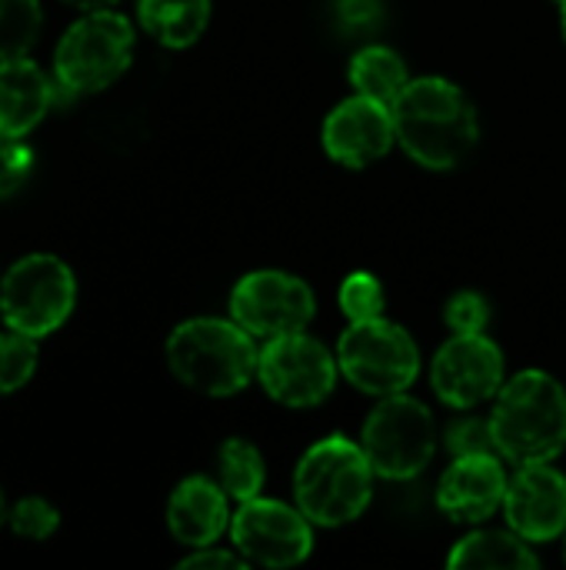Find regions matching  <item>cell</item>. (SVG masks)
I'll return each instance as SVG.
<instances>
[{
  "label": "cell",
  "instance_id": "cell-1",
  "mask_svg": "<svg viewBox=\"0 0 566 570\" xmlns=\"http://www.w3.org/2000/svg\"><path fill=\"white\" fill-rule=\"evenodd\" d=\"M390 114L404 150L430 170L457 167L474 150L480 134L474 104L444 77L407 80V87L394 97Z\"/></svg>",
  "mask_w": 566,
  "mask_h": 570
},
{
  "label": "cell",
  "instance_id": "cell-2",
  "mask_svg": "<svg viewBox=\"0 0 566 570\" xmlns=\"http://www.w3.org/2000/svg\"><path fill=\"white\" fill-rule=\"evenodd\" d=\"M497 454L520 464L554 461L566 448V391L544 371H524L500 387L490 414Z\"/></svg>",
  "mask_w": 566,
  "mask_h": 570
},
{
  "label": "cell",
  "instance_id": "cell-3",
  "mask_svg": "<svg viewBox=\"0 0 566 570\" xmlns=\"http://www.w3.org/2000/svg\"><path fill=\"white\" fill-rule=\"evenodd\" d=\"M257 361L260 354L254 347V334L237 321L193 317L167 341V364L173 377L210 397L244 391L257 374Z\"/></svg>",
  "mask_w": 566,
  "mask_h": 570
},
{
  "label": "cell",
  "instance_id": "cell-4",
  "mask_svg": "<svg viewBox=\"0 0 566 570\" xmlns=\"http://www.w3.org/2000/svg\"><path fill=\"white\" fill-rule=\"evenodd\" d=\"M374 468L364 448L350 444L347 438H327L314 444L294 474L297 508L324 528L350 524L370 504Z\"/></svg>",
  "mask_w": 566,
  "mask_h": 570
},
{
  "label": "cell",
  "instance_id": "cell-5",
  "mask_svg": "<svg viewBox=\"0 0 566 570\" xmlns=\"http://www.w3.org/2000/svg\"><path fill=\"white\" fill-rule=\"evenodd\" d=\"M133 57V27L117 10H87L67 27L53 50V73L67 94H97L110 87Z\"/></svg>",
  "mask_w": 566,
  "mask_h": 570
},
{
  "label": "cell",
  "instance_id": "cell-6",
  "mask_svg": "<svg viewBox=\"0 0 566 570\" xmlns=\"http://www.w3.org/2000/svg\"><path fill=\"white\" fill-rule=\"evenodd\" d=\"M73 271L53 254L20 257L0 281V317L27 337L53 334L73 311Z\"/></svg>",
  "mask_w": 566,
  "mask_h": 570
},
{
  "label": "cell",
  "instance_id": "cell-7",
  "mask_svg": "<svg viewBox=\"0 0 566 570\" xmlns=\"http://www.w3.org/2000/svg\"><path fill=\"white\" fill-rule=\"evenodd\" d=\"M337 364L354 387H360L364 394L387 397L407 391L417 381L420 351L404 327L384 317H370L354 321L350 331L340 337Z\"/></svg>",
  "mask_w": 566,
  "mask_h": 570
},
{
  "label": "cell",
  "instance_id": "cell-8",
  "mask_svg": "<svg viewBox=\"0 0 566 570\" xmlns=\"http://www.w3.org/2000/svg\"><path fill=\"white\" fill-rule=\"evenodd\" d=\"M434 417L430 411L400 394H387L364 424V454L374 474L390 481L417 478L434 458Z\"/></svg>",
  "mask_w": 566,
  "mask_h": 570
},
{
  "label": "cell",
  "instance_id": "cell-9",
  "mask_svg": "<svg viewBox=\"0 0 566 570\" xmlns=\"http://www.w3.org/2000/svg\"><path fill=\"white\" fill-rule=\"evenodd\" d=\"M337 367L340 364L320 341L297 331L267 341L257 361V377L277 404L314 407L334 391Z\"/></svg>",
  "mask_w": 566,
  "mask_h": 570
},
{
  "label": "cell",
  "instance_id": "cell-10",
  "mask_svg": "<svg viewBox=\"0 0 566 570\" xmlns=\"http://www.w3.org/2000/svg\"><path fill=\"white\" fill-rule=\"evenodd\" d=\"M234 321L260 341L297 334L314 321V291L284 271H254L230 294Z\"/></svg>",
  "mask_w": 566,
  "mask_h": 570
},
{
  "label": "cell",
  "instance_id": "cell-11",
  "mask_svg": "<svg viewBox=\"0 0 566 570\" xmlns=\"http://www.w3.org/2000/svg\"><path fill=\"white\" fill-rule=\"evenodd\" d=\"M230 534L237 551L260 568H294L307 561L314 548L310 518L297 508H287L280 501H244L240 511L230 521Z\"/></svg>",
  "mask_w": 566,
  "mask_h": 570
},
{
  "label": "cell",
  "instance_id": "cell-12",
  "mask_svg": "<svg viewBox=\"0 0 566 570\" xmlns=\"http://www.w3.org/2000/svg\"><path fill=\"white\" fill-rule=\"evenodd\" d=\"M434 391L444 404L467 411L504 387V354L480 334H454L434 357Z\"/></svg>",
  "mask_w": 566,
  "mask_h": 570
},
{
  "label": "cell",
  "instance_id": "cell-13",
  "mask_svg": "<svg viewBox=\"0 0 566 570\" xmlns=\"http://www.w3.org/2000/svg\"><path fill=\"white\" fill-rule=\"evenodd\" d=\"M504 514L510 531H517L527 544H547L566 531V478L540 464H520V471L507 484Z\"/></svg>",
  "mask_w": 566,
  "mask_h": 570
},
{
  "label": "cell",
  "instance_id": "cell-14",
  "mask_svg": "<svg viewBox=\"0 0 566 570\" xmlns=\"http://www.w3.org/2000/svg\"><path fill=\"white\" fill-rule=\"evenodd\" d=\"M394 140H397V130H394L390 104L364 97V94L334 107L324 124V150L350 170H360L380 160Z\"/></svg>",
  "mask_w": 566,
  "mask_h": 570
},
{
  "label": "cell",
  "instance_id": "cell-15",
  "mask_svg": "<svg viewBox=\"0 0 566 570\" xmlns=\"http://www.w3.org/2000/svg\"><path fill=\"white\" fill-rule=\"evenodd\" d=\"M507 484L510 481L500 464V454L454 458V464L444 471V478L437 484V504L450 521L480 524V521L494 518L497 508H504Z\"/></svg>",
  "mask_w": 566,
  "mask_h": 570
},
{
  "label": "cell",
  "instance_id": "cell-16",
  "mask_svg": "<svg viewBox=\"0 0 566 570\" xmlns=\"http://www.w3.org/2000/svg\"><path fill=\"white\" fill-rule=\"evenodd\" d=\"M227 491L210 478H187L167 504V528L183 548H207L227 531Z\"/></svg>",
  "mask_w": 566,
  "mask_h": 570
},
{
  "label": "cell",
  "instance_id": "cell-17",
  "mask_svg": "<svg viewBox=\"0 0 566 570\" xmlns=\"http://www.w3.org/2000/svg\"><path fill=\"white\" fill-rule=\"evenodd\" d=\"M50 77L30 57L0 60V134L27 137L50 110Z\"/></svg>",
  "mask_w": 566,
  "mask_h": 570
},
{
  "label": "cell",
  "instance_id": "cell-18",
  "mask_svg": "<svg viewBox=\"0 0 566 570\" xmlns=\"http://www.w3.org/2000/svg\"><path fill=\"white\" fill-rule=\"evenodd\" d=\"M137 17L163 47H190L210 20V0H137Z\"/></svg>",
  "mask_w": 566,
  "mask_h": 570
},
{
  "label": "cell",
  "instance_id": "cell-19",
  "mask_svg": "<svg viewBox=\"0 0 566 570\" xmlns=\"http://www.w3.org/2000/svg\"><path fill=\"white\" fill-rule=\"evenodd\" d=\"M450 568H484V570H534L537 554L527 548V541L510 531H477L464 538L450 551Z\"/></svg>",
  "mask_w": 566,
  "mask_h": 570
},
{
  "label": "cell",
  "instance_id": "cell-20",
  "mask_svg": "<svg viewBox=\"0 0 566 570\" xmlns=\"http://www.w3.org/2000/svg\"><path fill=\"white\" fill-rule=\"evenodd\" d=\"M407 63L397 50L390 47H364L350 60V83L357 94L394 104V97L407 87Z\"/></svg>",
  "mask_w": 566,
  "mask_h": 570
},
{
  "label": "cell",
  "instance_id": "cell-21",
  "mask_svg": "<svg viewBox=\"0 0 566 570\" xmlns=\"http://www.w3.org/2000/svg\"><path fill=\"white\" fill-rule=\"evenodd\" d=\"M217 468H220V488L227 491V498L234 501H254L260 498L264 488V458L260 451L244 441V438H230L220 454H217Z\"/></svg>",
  "mask_w": 566,
  "mask_h": 570
},
{
  "label": "cell",
  "instance_id": "cell-22",
  "mask_svg": "<svg viewBox=\"0 0 566 570\" xmlns=\"http://www.w3.org/2000/svg\"><path fill=\"white\" fill-rule=\"evenodd\" d=\"M43 27L37 0H0V60L27 57Z\"/></svg>",
  "mask_w": 566,
  "mask_h": 570
},
{
  "label": "cell",
  "instance_id": "cell-23",
  "mask_svg": "<svg viewBox=\"0 0 566 570\" xmlns=\"http://www.w3.org/2000/svg\"><path fill=\"white\" fill-rule=\"evenodd\" d=\"M37 371V337H27L20 331L0 334V394L20 391Z\"/></svg>",
  "mask_w": 566,
  "mask_h": 570
},
{
  "label": "cell",
  "instance_id": "cell-24",
  "mask_svg": "<svg viewBox=\"0 0 566 570\" xmlns=\"http://www.w3.org/2000/svg\"><path fill=\"white\" fill-rule=\"evenodd\" d=\"M340 311L354 321H370L380 317L384 311V287L374 274H350L340 287Z\"/></svg>",
  "mask_w": 566,
  "mask_h": 570
},
{
  "label": "cell",
  "instance_id": "cell-25",
  "mask_svg": "<svg viewBox=\"0 0 566 570\" xmlns=\"http://www.w3.org/2000/svg\"><path fill=\"white\" fill-rule=\"evenodd\" d=\"M7 521H10L13 534H20V538H27V541H47V538L57 531L60 514H57V508H53L50 501H43V498H23V501H17V504L10 508Z\"/></svg>",
  "mask_w": 566,
  "mask_h": 570
},
{
  "label": "cell",
  "instance_id": "cell-26",
  "mask_svg": "<svg viewBox=\"0 0 566 570\" xmlns=\"http://www.w3.org/2000/svg\"><path fill=\"white\" fill-rule=\"evenodd\" d=\"M33 170V150L20 137L0 134V197H13Z\"/></svg>",
  "mask_w": 566,
  "mask_h": 570
},
{
  "label": "cell",
  "instance_id": "cell-27",
  "mask_svg": "<svg viewBox=\"0 0 566 570\" xmlns=\"http://www.w3.org/2000/svg\"><path fill=\"white\" fill-rule=\"evenodd\" d=\"M447 448L454 458H470V454H497L490 421L480 417H464L447 431Z\"/></svg>",
  "mask_w": 566,
  "mask_h": 570
},
{
  "label": "cell",
  "instance_id": "cell-28",
  "mask_svg": "<svg viewBox=\"0 0 566 570\" xmlns=\"http://www.w3.org/2000/svg\"><path fill=\"white\" fill-rule=\"evenodd\" d=\"M487 301L480 294H457L450 304H447V324L454 334H480L487 327Z\"/></svg>",
  "mask_w": 566,
  "mask_h": 570
},
{
  "label": "cell",
  "instance_id": "cell-29",
  "mask_svg": "<svg viewBox=\"0 0 566 570\" xmlns=\"http://www.w3.org/2000/svg\"><path fill=\"white\" fill-rule=\"evenodd\" d=\"M247 558L240 554H227V551H214L210 544L207 548H197V554L183 558L180 561V570H207V568H244Z\"/></svg>",
  "mask_w": 566,
  "mask_h": 570
},
{
  "label": "cell",
  "instance_id": "cell-30",
  "mask_svg": "<svg viewBox=\"0 0 566 570\" xmlns=\"http://www.w3.org/2000/svg\"><path fill=\"white\" fill-rule=\"evenodd\" d=\"M63 3H70V7H77V10H107V7H113L117 0H63Z\"/></svg>",
  "mask_w": 566,
  "mask_h": 570
},
{
  "label": "cell",
  "instance_id": "cell-31",
  "mask_svg": "<svg viewBox=\"0 0 566 570\" xmlns=\"http://www.w3.org/2000/svg\"><path fill=\"white\" fill-rule=\"evenodd\" d=\"M3 521H7V504H3V491H0V528H3Z\"/></svg>",
  "mask_w": 566,
  "mask_h": 570
},
{
  "label": "cell",
  "instance_id": "cell-32",
  "mask_svg": "<svg viewBox=\"0 0 566 570\" xmlns=\"http://www.w3.org/2000/svg\"><path fill=\"white\" fill-rule=\"evenodd\" d=\"M564 33H566V7H564Z\"/></svg>",
  "mask_w": 566,
  "mask_h": 570
},
{
  "label": "cell",
  "instance_id": "cell-33",
  "mask_svg": "<svg viewBox=\"0 0 566 570\" xmlns=\"http://www.w3.org/2000/svg\"><path fill=\"white\" fill-rule=\"evenodd\" d=\"M564 558H566V548H564Z\"/></svg>",
  "mask_w": 566,
  "mask_h": 570
},
{
  "label": "cell",
  "instance_id": "cell-34",
  "mask_svg": "<svg viewBox=\"0 0 566 570\" xmlns=\"http://www.w3.org/2000/svg\"><path fill=\"white\" fill-rule=\"evenodd\" d=\"M564 3H566V0H564Z\"/></svg>",
  "mask_w": 566,
  "mask_h": 570
}]
</instances>
